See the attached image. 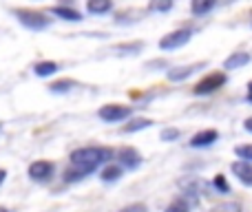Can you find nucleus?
I'll use <instances>...</instances> for the list:
<instances>
[{"mask_svg":"<svg viewBox=\"0 0 252 212\" xmlns=\"http://www.w3.org/2000/svg\"><path fill=\"white\" fill-rule=\"evenodd\" d=\"M51 16L60 18V20H66V22H82V13L78 11V9L69 7V4H56V7H51Z\"/></svg>","mask_w":252,"mask_h":212,"instance_id":"11","label":"nucleus"},{"mask_svg":"<svg viewBox=\"0 0 252 212\" xmlns=\"http://www.w3.org/2000/svg\"><path fill=\"white\" fill-rule=\"evenodd\" d=\"M122 177H124V168L118 164V161H115V164L111 161V164H106L104 168L100 170V179L104 183H115V182H120Z\"/></svg>","mask_w":252,"mask_h":212,"instance_id":"12","label":"nucleus"},{"mask_svg":"<svg viewBox=\"0 0 252 212\" xmlns=\"http://www.w3.org/2000/svg\"><path fill=\"white\" fill-rule=\"evenodd\" d=\"M244 128L248 130V133H252V115H250V117H246V120H244Z\"/></svg>","mask_w":252,"mask_h":212,"instance_id":"29","label":"nucleus"},{"mask_svg":"<svg viewBox=\"0 0 252 212\" xmlns=\"http://www.w3.org/2000/svg\"><path fill=\"white\" fill-rule=\"evenodd\" d=\"M250 53L246 51H237V53H230V56L223 60V69L226 71H235V69H241V66L250 64Z\"/></svg>","mask_w":252,"mask_h":212,"instance_id":"13","label":"nucleus"},{"mask_svg":"<svg viewBox=\"0 0 252 212\" xmlns=\"http://www.w3.org/2000/svg\"><path fill=\"white\" fill-rule=\"evenodd\" d=\"M179 128H164L159 133V137H161V142H177L179 139Z\"/></svg>","mask_w":252,"mask_h":212,"instance_id":"25","label":"nucleus"},{"mask_svg":"<svg viewBox=\"0 0 252 212\" xmlns=\"http://www.w3.org/2000/svg\"><path fill=\"white\" fill-rule=\"evenodd\" d=\"M219 0H190V11L192 16H206L217 7Z\"/></svg>","mask_w":252,"mask_h":212,"instance_id":"17","label":"nucleus"},{"mask_svg":"<svg viewBox=\"0 0 252 212\" xmlns=\"http://www.w3.org/2000/svg\"><path fill=\"white\" fill-rule=\"evenodd\" d=\"M230 173L237 177V182L246 188H252V164L248 161H232L230 164Z\"/></svg>","mask_w":252,"mask_h":212,"instance_id":"9","label":"nucleus"},{"mask_svg":"<svg viewBox=\"0 0 252 212\" xmlns=\"http://www.w3.org/2000/svg\"><path fill=\"white\" fill-rule=\"evenodd\" d=\"M97 117L106 124H118V121H126L133 117V106L124 104H104L97 111Z\"/></svg>","mask_w":252,"mask_h":212,"instance_id":"5","label":"nucleus"},{"mask_svg":"<svg viewBox=\"0 0 252 212\" xmlns=\"http://www.w3.org/2000/svg\"><path fill=\"white\" fill-rule=\"evenodd\" d=\"M235 155L239 157V161H248V164H252V144L235 146Z\"/></svg>","mask_w":252,"mask_h":212,"instance_id":"24","label":"nucleus"},{"mask_svg":"<svg viewBox=\"0 0 252 212\" xmlns=\"http://www.w3.org/2000/svg\"><path fill=\"white\" fill-rule=\"evenodd\" d=\"M146 69H166V62H164V60H153V62H146Z\"/></svg>","mask_w":252,"mask_h":212,"instance_id":"28","label":"nucleus"},{"mask_svg":"<svg viewBox=\"0 0 252 212\" xmlns=\"http://www.w3.org/2000/svg\"><path fill=\"white\" fill-rule=\"evenodd\" d=\"M190 208H192V206L188 204V201L184 199L182 195H179L177 199H175L173 204H170V206H168V208H166L164 212H190Z\"/></svg>","mask_w":252,"mask_h":212,"instance_id":"23","label":"nucleus"},{"mask_svg":"<svg viewBox=\"0 0 252 212\" xmlns=\"http://www.w3.org/2000/svg\"><path fill=\"white\" fill-rule=\"evenodd\" d=\"M115 159L124 170H137L142 166V152L133 146H122L115 152Z\"/></svg>","mask_w":252,"mask_h":212,"instance_id":"7","label":"nucleus"},{"mask_svg":"<svg viewBox=\"0 0 252 212\" xmlns=\"http://www.w3.org/2000/svg\"><path fill=\"white\" fill-rule=\"evenodd\" d=\"M0 126H2V124H0Z\"/></svg>","mask_w":252,"mask_h":212,"instance_id":"35","label":"nucleus"},{"mask_svg":"<svg viewBox=\"0 0 252 212\" xmlns=\"http://www.w3.org/2000/svg\"><path fill=\"white\" fill-rule=\"evenodd\" d=\"M75 87H78V82H75V80L62 78V80H56V82H51V84H49V91H51L53 95H64V93L73 91Z\"/></svg>","mask_w":252,"mask_h":212,"instance_id":"16","label":"nucleus"},{"mask_svg":"<svg viewBox=\"0 0 252 212\" xmlns=\"http://www.w3.org/2000/svg\"><path fill=\"white\" fill-rule=\"evenodd\" d=\"M118 212H148V208H146V204H128Z\"/></svg>","mask_w":252,"mask_h":212,"instance_id":"27","label":"nucleus"},{"mask_svg":"<svg viewBox=\"0 0 252 212\" xmlns=\"http://www.w3.org/2000/svg\"><path fill=\"white\" fill-rule=\"evenodd\" d=\"M4 179H7V170H4V168H0V186H2V183H4Z\"/></svg>","mask_w":252,"mask_h":212,"instance_id":"31","label":"nucleus"},{"mask_svg":"<svg viewBox=\"0 0 252 212\" xmlns=\"http://www.w3.org/2000/svg\"><path fill=\"white\" fill-rule=\"evenodd\" d=\"M246 100H248V104H252V80L248 82V95H246Z\"/></svg>","mask_w":252,"mask_h":212,"instance_id":"30","label":"nucleus"},{"mask_svg":"<svg viewBox=\"0 0 252 212\" xmlns=\"http://www.w3.org/2000/svg\"><path fill=\"white\" fill-rule=\"evenodd\" d=\"M153 126V120L148 117H130L128 124H124V133H137V130H146Z\"/></svg>","mask_w":252,"mask_h":212,"instance_id":"18","label":"nucleus"},{"mask_svg":"<svg viewBox=\"0 0 252 212\" xmlns=\"http://www.w3.org/2000/svg\"><path fill=\"white\" fill-rule=\"evenodd\" d=\"M87 177H89L87 170L75 168V166H69V168L64 170V175H62V182L64 183H78V182H82V179H87Z\"/></svg>","mask_w":252,"mask_h":212,"instance_id":"20","label":"nucleus"},{"mask_svg":"<svg viewBox=\"0 0 252 212\" xmlns=\"http://www.w3.org/2000/svg\"><path fill=\"white\" fill-rule=\"evenodd\" d=\"M113 157H115V152H113V148H109V146H80V148H75V151H71L69 161L75 168H82V170H87L89 175H93L100 166L104 168L106 164H111Z\"/></svg>","mask_w":252,"mask_h":212,"instance_id":"1","label":"nucleus"},{"mask_svg":"<svg viewBox=\"0 0 252 212\" xmlns=\"http://www.w3.org/2000/svg\"><path fill=\"white\" fill-rule=\"evenodd\" d=\"M221 2H223V4H232V2H235V0H221Z\"/></svg>","mask_w":252,"mask_h":212,"instance_id":"32","label":"nucleus"},{"mask_svg":"<svg viewBox=\"0 0 252 212\" xmlns=\"http://www.w3.org/2000/svg\"><path fill=\"white\" fill-rule=\"evenodd\" d=\"M113 51L118 56H137L144 51V42H124V44H115Z\"/></svg>","mask_w":252,"mask_h":212,"instance_id":"19","label":"nucleus"},{"mask_svg":"<svg viewBox=\"0 0 252 212\" xmlns=\"http://www.w3.org/2000/svg\"><path fill=\"white\" fill-rule=\"evenodd\" d=\"M0 212H9L7 208H4V206H0Z\"/></svg>","mask_w":252,"mask_h":212,"instance_id":"33","label":"nucleus"},{"mask_svg":"<svg viewBox=\"0 0 252 212\" xmlns=\"http://www.w3.org/2000/svg\"><path fill=\"white\" fill-rule=\"evenodd\" d=\"M58 71H60V64L53 60H40L33 64V75H38V78H51Z\"/></svg>","mask_w":252,"mask_h":212,"instance_id":"14","label":"nucleus"},{"mask_svg":"<svg viewBox=\"0 0 252 212\" xmlns=\"http://www.w3.org/2000/svg\"><path fill=\"white\" fill-rule=\"evenodd\" d=\"M250 27H252V20H250Z\"/></svg>","mask_w":252,"mask_h":212,"instance_id":"34","label":"nucleus"},{"mask_svg":"<svg viewBox=\"0 0 252 212\" xmlns=\"http://www.w3.org/2000/svg\"><path fill=\"white\" fill-rule=\"evenodd\" d=\"M239 204H235V201H230V204H221L215 208V212H239Z\"/></svg>","mask_w":252,"mask_h":212,"instance_id":"26","label":"nucleus"},{"mask_svg":"<svg viewBox=\"0 0 252 212\" xmlns=\"http://www.w3.org/2000/svg\"><path fill=\"white\" fill-rule=\"evenodd\" d=\"M215 142H219V133L215 128H206V130H199V133L192 135L188 146L190 148H208V146H213Z\"/></svg>","mask_w":252,"mask_h":212,"instance_id":"10","label":"nucleus"},{"mask_svg":"<svg viewBox=\"0 0 252 212\" xmlns=\"http://www.w3.org/2000/svg\"><path fill=\"white\" fill-rule=\"evenodd\" d=\"M190 38H192V29H175L159 40V49L161 51H175V49L186 47L190 42Z\"/></svg>","mask_w":252,"mask_h":212,"instance_id":"6","label":"nucleus"},{"mask_svg":"<svg viewBox=\"0 0 252 212\" xmlns=\"http://www.w3.org/2000/svg\"><path fill=\"white\" fill-rule=\"evenodd\" d=\"M228 82V75L221 73V71H215V73H208L204 75V78L199 80V82L192 87V95H213V93H217L221 87H226Z\"/></svg>","mask_w":252,"mask_h":212,"instance_id":"3","label":"nucleus"},{"mask_svg":"<svg viewBox=\"0 0 252 212\" xmlns=\"http://www.w3.org/2000/svg\"><path fill=\"white\" fill-rule=\"evenodd\" d=\"M13 16H16V20L29 31H44V29H49V25H51V18H47V13L35 11V9H22V7L13 9Z\"/></svg>","mask_w":252,"mask_h":212,"instance_id":"2","label":"nucleus"},{"mask_svg":"<svg viewBox=\"0 0 252 212\" xmlns=\"http://www.w3.org/2000/svg\"><path fill=\"white\" fill-rule=\"evenodd\" d=\"M113 0H87V11L91 16H104L113 11Z\"/></svg>","mask_w":252,"mask_h":212,"instance_id":"15","label":"nucleus"},{"mask_svg":"<svg viewBox=\"0 0 252 212\" xmlns=\"http://www.w3.org/2000/svg\"><path fill=\"white\" fill-rule=\"evenodd\" d=\"M173 4H175V0H151V2H148V11L166 13V11H170V9H173Z\"/></svg>","mask_w":252,"mask_h":212,"instance_id":"21","label":"nucleus"},{"mask_svg":"<svg viewBox=\"0 0 252 212\" xmlns=\"http://www.w3.org/2000/svg\"><path fill=\"white\" fill-rule=\"evenodd\" d=\"M27 175H29V179L35 183H49L53 179V175H56V164L49 159L31 161L29 168H27Z\"/></svg>","mask_w":252,"mask_h":212,"instance_id":"4","label":"nucleus"},{"mask_svg":"<svg viewBox=\"0 0 252 212\" xmlns=\"http://www.w3.org/2000/svg\"><path fill=\"white\" fill-rule=\"evenodd\" d=\"M213 188L219 192V195H230V183H228L226 175H215L213 177Z\"/></svg>","mask_w":252,"mask_h":212,"instance_id":"22","label":"nucleus"},{"mask_svg":"<svg viewBox=\"0 0 252 212\" xmlns=\"http://www.w3.org/2000/svg\"><path fill=\"white\" fill-rule=\"evenodd\" d=\"M206 69V62H195V64H184V66H173V69L166 71V78L170 82H184V80L192 78L197 71Z\"/></svg>","mask_w":252,"mask_h":212,"instance_id":"8","label":"nucleus"}]
</instances>
